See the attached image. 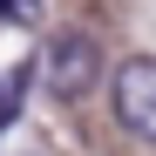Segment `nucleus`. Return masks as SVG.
<instances>
[{
  "label": "nucleus",
  "mask_w": 156,
  "mask_h": 156,
  "mask_svg": "<svg viewBox=\"0 0 156 156\" xmlns=\"http://www.w3.org/2000/svg\"><path fill=\"white\" fill-rule=\"evenodd\" d=\"M109 109L122 122V136L156 143V55H129L109 75Z\"/></svg>",
  "instance_id": "obj_2"
},
{
  "label": "nucleus",
  "mask_w": 156,
  "mask_h": 156,
  "mask_svg": "<svg viewBox=\"0 0 156 156\" xmlns=\"http://www.w3.org/2000/svg\"><path fill=\"white\" fill-rule=\"evenodd\" d=\"M34 75H41V61H20V68H7V82H0V129H14L20 102H27V88H34Z\"/></svg>",
  "instance_id": "obj_3"
},
{
  "label": "nucleus",
  "mask_w": 156,
  "mask_h": 156,
  "mask_svg": "<svg viewBox=\"0 0 156 156\" xmlns=\"http://www.w3.org/2000/svg\"><path fill=\"white\" fill-rule=\"evenodd\" d=\"M95 82H102V41H95V34L61 27L55 41L41 48V88H48V95L82 102V95H95Z\"/></svg>",
  "instance_id": "obj_1"
},
{
  "label": "nucleus",
  "mask_w": 156,
  "mask_h": 156,
  "mask_svg": "<svg viewBox=\"0 0 156 156\" xmlns=\"http://www.w3.org/2000/svg\"><path fill=\"white\" fill-rule=\"evenodd\" d=\"M0 14H7L14 27H34V20H41V0H0Z\"/></svg>",
  "instance_id": "obj_4"
}]
</instances>
